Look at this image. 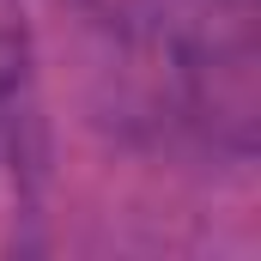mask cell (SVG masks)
I'll use <instances>...</instances> for the list:
<instances>
[{"instance_id":"cell-1","label":"cell","mask_w":261,"mask_h":261,"mask_svg":"<svg viewBox=\"0 0 261 261\" xmlns=\"http://www.w3.org/2000/svg\"><path fill=\"white\" fill-rule=\"evenodd\" d=\"M31 61V24H24V0H0V91H12Z\"/></svg>"}]
</instances>
